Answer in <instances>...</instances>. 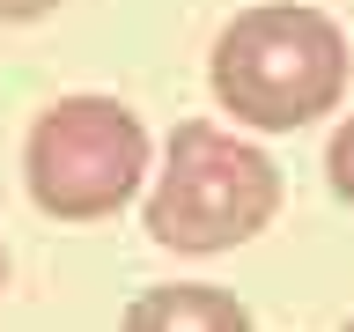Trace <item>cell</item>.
Wrapping results in <instances>:
<instances>
[{
    "mask_svg": "<svg viewBox=\"0 0 354 332\" xmlns=\"http://www.w3.org/2000/svg\"><path fill=\"white\" fill-rule=\"evenodd\" d=\"M325 185H332L339 207H354V111L332 126V140H325Z\"/></svg>",
    "mask_w": 354,
    "mask_h": 332,
    "instance_id": "5b68a950",
    "label": "cell"
},
{
    "mask_svg": "<svg viewBox=\"0 0 354 332\" xmlns=\"http://www.w3.org/2000/svg\"><path fill=\"white\" fill-rule=\"evenodd\" d=\"M148 177H155V140L126 96H104V89L52 96L22 133V192L59 229L126 214L148 192Z\"/></svg>",
    "mask_w": 354,
    "mask_h": 332,
    "instance_id": "3957f363",
    "label": "cell"
},
{
    "mask_svg": "<svg viewBox=\"0 0 354 332\" xmlns=\"http://www.w3.org/2000/svg\"><path fill=\"white\" fill-rule=\"evenodd\" d=\"M339 332H354V317H347V325H339Z\"/></svg>",
    "mask_w": 354,
    "mask_h": 332,
    "instance_id": "ba28073f",
    "label": "cell"
},
{
    "mask_svg": "<svg viewBox=\"0 0 354 332\" xmlns=\"http://www.w3.org/2000/svg\"><path fill=\"white\" fill-rule=\"evenodd\" d=\"M281 192H288L281 163L251 133L214 126V118H177L148 192H140V229H148L155 251L221 259V251L273 229Z\"/></svg>",
    "mask_w": 354,
    "mask_h": 332,
    "instance_id": "7a4b0ae2",
    "label": "cell"
},
{
    "mask_svg": "<svg viewBox=\"0 0 354 332\" xmlns=\"http://www.w3.org/2000/svg\"><path fill=\"white\" fill-rule=\"evenodd\" d=\"M66 0H0V22H44V15H59Z\"/></svg>",
    "mask_w": 354,
    "mask_h": 332,
    "instance_id": "8992f818",
    "label": "cell"
},
{
    "mask_svg": "<svg viewBox=\"0 0 354 332\" xmlns=\"http://www.w3.org/2000/svg\"><path fill=\"white\" fill-rule=\"evenodd\" d=\"M8 281H15V259H8V237H0V295H8Z\"/></svg>",
    "mask_w": 354,
    "mask_h": 332,
    "instance_id": "52a82bcc",
    "label": "cell"
},
{
    "mask_svg": "<svg viewBox=\"0 0 354 332\" xmlns=\"http://www.w3.org/2000/svg\"><path fill=\"white\" fill-rule=\"evenodd\" d=\"M347 30L303 0H266L229 15L207 52V89L236 118V133H303L347 104Z\"/></svg>",
    "mask_w": 354,
    "mask_h": 332,
    "instance_id": "6da1fadb",
    "label": "cell"
},
{
    "mask_svg": "<svg viewBox=\"0 0 354 332\" xmlns=\"http://www.w3.org/2000/svg\"><path fill=\"white\" fill-rule=\"evenodd\" d=\"M118 332H259V317L214 281H162L118 310Z\"/></svg>",
    "mask_w": 354,
    "mask_h": 332,
    "instance_id": "277c9868",
    "label": "cell"
}]
</instances>
